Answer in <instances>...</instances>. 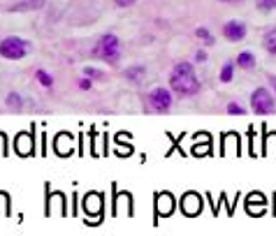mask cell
Returning <instances> with one entry per match:
<instances>
[{"instance_id":"obj_21","label":"cell","mask_w":276,"mask_h":236,"mask_svg":"<svg viewBox=\"0 0 276 236\" xmlns=\"http://www.w3.org/2000/svg\"><path fill=\"white\" fill-rule=\"evenodd\" d=\"M195 60H197V63H204V60H207V54H204V51H197V54H195Z\"/></svg>"},{"instance_id":"obj_17","label":"cell","mask_w":276,"mask_h":236,"mask_svg":"<svg viewBox=\"0 0 276 236\" xmlns=\"http://www.w3.org/2000/svg\"><path fill=\"white\" fill-rule=\"evenodd\" d=\"M84 76H88V79H102V72H100V70H96V67H86L84 70Z\"/></svg>"},{"instance_id":"obj_6","label":"cell","mask_w":276,"mask_h":236,"mask_svg":"<svg viewBox=\"0 0 276 236\" xmlns=\"http://www.w3.org/2000/svg\"><path fill=\"white\" fill-rule=\"evenodd\" d=\"M223 35H225V39H230V42H241V39L246 37V26H244L241 21H228V23L223 26Z\"/></svg>"},{"instance_id":"obj_13","label":"cell","mask_w":276,"mask_h":236,"mask_svg":"<svg viewBox=\"0 0 276 236\" xmlns=\"http://www.w3.org/2000/svg\"><path fill=\"white\" fill-rule=\"evenodd\" d=\"M7 107L14 109V111H21V109H23V100H21V95L19 93H10V95H7Z\"/></svg>"},{"instance_id":"obj_1","label":"cell","mask_w":276,"mask_h":236,"mask_svg":"<svg viewBox=\"0 0 276 236\" xmlns=\"http://www.w3.org/2000/svg\"><path fill=\"white\" fill-rule=\"evenodd\" d=\"M170 88L177 95L186 97V95H195L200 91V81L195 76L191 63H177L170 72Z\"/></svg>"},{"instance_id":"obj_10","label":"cell","mask_w":276,"mask_h":236,"mask_svg":"<svg viewBox=\"0 0 276 236\" xmlns=\"http://www.w3.org/2000/svg\"><path fill=\"white\" fill-rule=\"evenodd\" d=\"M35 79H38L44 88H51V86H54V76L49 74L47 70H35Z\"/></svg>"},{"instance_id":"obj_7","label":"cell","mask_w":276,"mask_h":236,"mask_svg":"<svg viewBox=\"0 0 276 236\" xmlns=\"http://www.w3.org/2000/svg\"><path fill=\"white\" fill-rule=\"evenodd\" d=\"M47 5V0H19L12 10H19V12H30V10H42Z\"/></svg>"},{"instance_id":"obj_3","label":"cell","mask_w":276,"mask_h":236,"mask_svg":"<svg viewBox=\"0 0 276 236\" xmlns=\"http://www.w3.org/2000/svg\"><path fill=\"white\" fill-rule=\"evenodd\" d=\"M30 54V42L17 35H10L0 42V56L7 58V60H21Z\"/></svg>"},{"instance_id":"obj_4","label":"cell","mask_w":276,"mask_h":236,"mask_svg":"<svg viewBox=\"0 0 276 236\" xmlns=\"http://www.w3.org/2000/svg\"><path fill=\"white\" fill-rule=\"evenodd\" d=\"M146 100H149L151 111H156V113H165L172 109V91L165 88V86H156Z\"/></svg>"},{"instance_id":"obj_5","label":"cell","mask_w":276,"mask_h":236,"mask_svg":"<svg viewBox=\"0 0 276 236\" xmlns=\"http://www.w3.org/2000/svg\"><path fill=\"white\" fill-rule=\"evenodd\" d=\"M251 107L256 113H272L274 111V95L267 88H256L251 93Z\"/></svg>"},{"instance_id":"obj_20","label":"cell","mask_w":276,"mask_h":236,"mask_svg":"<svg viewBox=\"0 0 276 236\" xmlns=\"http://www.w3.org/2000/svg\"><path fill=\"white\" fill-rule=\"evenodd\" d=\"M79 88H81V91H88V88H91V79H88V76H84V79L79 81Z\"/></svg>"},{"instance_id":"obj_18","label":"cell","mask_w":276,"mask_h":236,"mask_svg":"<svg viewBox=\"0 0 276 236\" xmlns=\"http://www.w3.org/2000/svg\"><path fill=\"white\" fill-rule=\"evenodd\" d=\"M228 113H232V116H244V107H239V104H235V102H230L228 104Z\"/></svg>"},{"instance_id":"obj_8","label":"cell","mask_w":276,"mask_h":236,"mask_svg":"<svg viewBox=\"0 0 276 236\" xmlns=\"http://www.w3.org/2000/svg\"><path fill=\"white\" fill-rule=\"evenodd\" d=\"M144 74H146V65H133L125 70V79L133 81V84H139L144 79Z\"/></svg>"},{"instance_id":"obj_19","label":"cell","mask_w":276,"mask_h":236,"mask_svg":"<svg viewBox=\"0 0 276 236\" xmlns=\"http://www.w3.org/2000/svg\"><path fill=\"white\" fill-rule=\"evenodd\" d=\"M114 2L118 5V7H133L137 0H114Z\"/></svg>"},{"instance_id":"obj_9","label":"cell","mask_w":276,"mask_h":236,"mask_svg":"<svg viewBox=\"0 0 276 236\" xmlns=\"http://www.w3.org/2000/svg\"><path fill=\"white\" fill-rule=\"evenodd\" d=\"M181 206H183V211H186V213L195 216V213L200 211V197H197V195H188V197L181 201Z\"/></svg>"},{"instance_id":"obj_16","label":"cell","mask_w":276,"mask_h":236,"mask_svg":"<svg viewBox=\"0 0 276 236\" xmlns=\"http://www.w3.org/2000/svg\"><path fill=\"white\" fill-rule=\"evenodd\" d=\"M195 35L202 39V42H207V44H214V37H211V33L207 28H197L195 30Z\"/></svg>"},{"instance_id":"obj_22","label":"cell","mask_w":276,"mask_h":236,"mask_svg":"<svg viewBox=\"0 0 276 236\" xmlns=\"http://www.w3.org/2000/svg\"><path fill=\"white\" fill-rule=\"evenodd\" d=\"M272 86H274V91H276V76H274V79H272Z\"/></svg>"},{"instance_id":"obj_23","label":"cell","mask_w":276,"mask_h":236,"mask_svg":"<svg viewBox=\"0 0 276 236\" xmlns=\"http://www.w3.org/2000/svg\"><path fill=\"white\" fill-rule=\"evenodd\" d=\"M225 2H239V0H225Z\"/></svg>"},{"instance_id":"obj_2","label":"cell","mask_w":276,"mask_h":236,"mask_svg":"<svg viewBox=\"0 0 276 236\" xmlns=\"http://www.w3.org/2000/svg\"><path fill=\"white\" fill-rule=\"evenodd\" d=\"M121 39L112 35V33H107L102 37L98 39V44L91 49V56L93 58H100V60H105L109 65H116L118 60H121Z\"/></svg>"},{"instance_id":"obj_15","label":"cell","mask_w":276,"mask_h":236,"mask_svg":"<svg viewBox=\"0 0 276 236\" xmlns=\"http://www.w3.org/2000/svg\"><path fill=\"white\" fill-rule=\"evenodd\" d=\"M256 5H257V10L272 12L276 7V0H256Z\"/></svg>"},{"instance_id":"obj_14","label":"cell","mask_w":276,"mask_h":236,"mask_svg":"<svg viewBox=\"0 0 276 236\" xmlns=\"http://www.w3.org/2000/svg\"><path fill=\"white\" fill-rule=\"evenodd\" d=\"M232 74H235V65H232V63H225L223 70H220V81H223V84L232 81Z\"/></svg>"},{"instance_id":"obj_11","label":"cell","mask_w":276,"mask_h":236,"mask_svg":"<svg viewBox=\"0 0 276 236\" xmlns=\"http://www.w3.org/2000/svg\"><path fill=\"white\" fill-rule=\"evenodd\" d=\"M265 49L269 54H276V28L265 33Z\"/></svg>"},{"instance_id":"obj_12","label":"cell","mask_w":276,"mask_h":236,"mask_svg":"<svg viewBox=\"0 0 276 236\" xmlns=\"http://www.w3.org/2000/svg\"><path fill=\"white\" fill-rule=\"evenodd\" d=\"M237 63H239V67L251 70V67H253V63H256V58H253V54H251V51H244V54H239Z\"/></svg>"}]
</instances>
